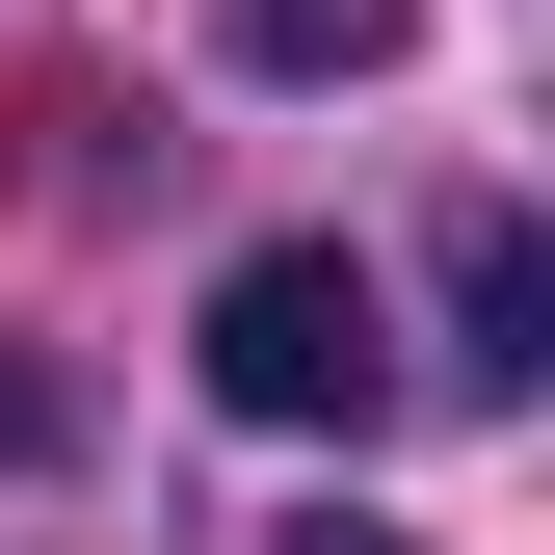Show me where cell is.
<instances>
[{"instance_id":"4","label":"cell","mask_w":555,"mask_h":555,"mask_svg":"<svg viewBox=\"0 0 555 555\" xmlns=\"http://www.w3.org/2000/svg\"><path fill=\"white\" fill-rule=\"evenodd\" d=\"M292 555H424V529H371V503H318V529H292Z\"/></svg>"},{"instance_id":"5","label":"cell","mask_w":555,"mask_h":555,"mask_svg":"<svg viewBox=\"0 0 555 555\" xmlns=\"http://www.w3.org/2000/svg\"><path fill=\"white\" fill-rule=\"evenodd\" d=\"M27 450H53V397H27V371H0V476H27Z\"/></svg>"},{"instance_id":"3","label":"cell","mask_w":555,"mask_h":555,"mask_svg":"<svg viewBox=\"0 0 555 555\" xmlns=\"http://www.w3.org/2000/svg\"><path fill=\"white\" fill-rule=\"evenodd\" d=\"M212 27L264 53V80H397V27H424V0H212Z\"/></svg>"},{"instance_id":"1","label":"cell","mask_w":555,"mask_h":555,"mask_svg":"<svg viewBox=\"0 0 555 555\" xmlns=\"http://www.w3.org/2000/svg\"><path fill=\"white\" fill-rule=\"evenodd\" d=\"M212 397H238V424H397V318H371V264H344V238L212 264Z\"/></svg>"},{"instance_id":"2","label":"cell","mask_w":555,"mask_h":555,"mask_svg":"<svg viewBox=\"0 0 555 555\" xmlns=\"http://www.w3.org/2000/svg\"><path fill=\"white\" fill-rule=\"evenodd\" d=\"M555 371V264H529V212H476L450 238V397H529Z\"/></svg>"}]
</instances>
